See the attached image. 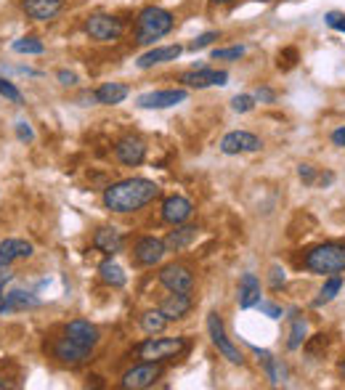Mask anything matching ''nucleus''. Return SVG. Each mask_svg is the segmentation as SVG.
Here are the masks:
<instances>
[{"label": "nucleus", "instance_id": "obj_1", "mask_svg": "<svg viewBox=\"0 0 345 390\" xmlns=\"http://www.w3.org/2000/svg\"><path fill=\"white\" fill-rule=\"evenodd\" d=\"M160 197V186L149 178H125L104 189V204L112 213H136Z\"/></svg>", "mask_w": 345, "mask_h": 390}, {"label": "nucleus", "instance_id": "obj_2", "mask_svg": "<svg viewBox=\"0 0 345 390\" xmlns=\"http://www.w3.org/2000/svg\"><path fill=\"white\" fill-rule=\"evenodd\" d=\"M176 27V16L160 8V6H146L136 19V43L141 46H152L154 40L170 35V29Z\"/></svg>", "mask_w": 345, "mask_h": 390}, {"label": "nucleus", "instance_id": "obj_3", "mask_svg": "<svg viewBox=\"0 0 345 390\" xmlns=\"http://www.w3.org/2000/svg\"><path fill=\"white\" fill-rule=\"evenodd\" d=\"M306 268L311 274L319 277H332V274H343L345 271V244L340 242H327L314 250L306 252Z\"/></svg>", "mask_w": 345, "mask_h": 390}, {"label": "nucleus", "instance_id": "obj_4", "mask_svg": "<svg viewBox=\"0 0 345 390\" xmlns=\"http://www.w3.org/2000/svg\"><path fill=\"white\" fill-rule=\"evenodd\" d=\"M186 351V340L183 337H146L136 348V356L143 358V361H165V358H173V356H181Z\"/></svg>", "mask_w": 345, "mask_h": 390}, {"label": "nucleus", "instance_id": "obj_5", "mask_svg": "<svg viewBox=\"0 0 345 390\" xmlns=\"http://www.w3.org/2000/svg\"><path fill=\"white\" fill-rule=\"evenodd\" d=\"M207 335H210V342L218 348V353L226 358V361H231V364L242 366L244 364V356L239 353V348L234 345V342L226 337V327H223V319H220V314H207Z\"/></svg>", "mask_w": 345, "mask_h": 390}, {"label": "nucleus", "instance_id": "obj_6", "mask_svg": "<svg viewBox=\"0 0 345 390\" xmlns=\"http://www.w3.org/2000/svg\"><path fill=\"white\" fill-rule=\"evenodd\" d=\"M85 32L90 40H99V43H115L122 38V22L117 16L109 13H90L85 19Z\"/></svg>", "mask_w": 345, "mask_h": 390}, {"label": "nucleus", "instance_id": "obj_7", "mask_svg": "<svg viewBox=\"0 0 345 390\" xmlns=\"http://www.w3.org/2000/svg\"><path fill=\"white\" fill-rule=\"evenodd\" d=\"M160 377H162V366H160V361H141V364L130 366L128 372L122 375V379H120V388H125V390L152 388Z\"/></svg>", "mask_w": 345, "mask_h": 390}, {"label": "nucleus", "instance_id": "obj_8", "mask_svg": "<svg viewBox=\"0 0 345 390\" xmlns=\"http://www.w3.org/2000/svg\"><path fill=\"white\" fill-rule=\"evenodd\" d=\"M51 353H53V358H56L59 364L80 366V364H85V361L90 358L93 348H88V345H80V342L72 340L69 335H62V337H56V340H53Z\"/></svg>", "mask_w": 345, "mask_h": 390}, {"label": "nucleus", "instance_id": "obj_9", "mask_svg": "<svg viewBox=\"0 0 345 390\" xmlns=\"http://www.w3.org/2000/svg\"><path fill=\"white\" fill-rule=\"evenodd\" d=\"M160 284L170 292H192L194 290V274L189 265L183 263H167L160 268Z\"/></svg>", "mask_w": 345, "mask_h": 390}, {"label": "nucleus", "instance_id": "obj_10", "mask_svg": "<svg viewBox=\"0 0 345 390\" xmlns=\"http://www.w3.org/2000/svg\"><path fill=\"white\" fill-rule=\"evenodd\" d=\"M178 83H183L186 88H210V85H226L229 83V72L223 69H210V67H199V69H189L178 77Z\"/></svg>", "mask_w": 345, "mask_h": 390}, {"label": "nucleus", "instance_id": "obj_11", "mask_svg": "<svg viewBox=\"0 0 345 390\" xmlns=\"http://www.w3.org/2000/svg\"><path fill=\"white\" fill-rule=\"evenodd\" d=\"M263 149V141L258 139L255 133L250 130H231L220 139V151L223 154H247V151H260Z\"/></svg>", "mask_w": 345, "mask_h": 390}, {"label": "nucleus", "instance_id": "obj_12", "mask_svg": "<svg viewBox=\"0 0 345 390\" xmlns=\"http://www.w3.org/2000/svg\"><path fill=\"white\" fill-rule=\"evenodd\" d=\"M167 255V244L165 239H157V237H143V239L136 242L133 247V258L139 265H157L162 263V258Z\"/></svg>", "mask_w": 345, "mask_h": 390}, {"label": "nucleus", "instance_id": "obj_13", "mask_svg": "<svg viewBox=\"0 0 345 390\" xmlns=\"http://www.w3.org/2000/svg\"><path fill=\"white\" fill-rule=\"evenodd\" d=\"M186 90L183 88H167V90H152V93H143L139 96L141 109H167V106H176V104H183L186 101Z\"/></svg>", "mask_w": 345, "mask_h": 390}, {"label": "nucleus", "instance_id": "obj_14", "mask_svg": "<svg viewBox=\"0 0 345 390\" xmlns=\"http://www.w3.org/2000/svg\"><path fill=\"white\" fill-rule=\"evenodd\" d=\"M115 157L120 165H125V167H136L146 160V144L136 136H125V139H120L115 144Z\"/></svg>", "mask_w": 345, "mask_h": 390}, {"label": "nucleus", "instance_id": "obj_15", "mask_svg": "<svg viewBox=\"0 0 345 390\" xmlns=\"http://www.w3.org/2000/svg\"><path fill=\"white\" fill-rule=\"evenodd\" d=\"M192 215H194V204L186 200V197L173 194V197H167V200L162 202V221L170 223V226H181V223H186Z\"/></svg>", "mask_w": 345, "mask_h": 390}, {"label": "nucleus", "instance_id": "obj_16", "mask_svg": "<svg viewBox=\"0 0 345 390\" xmlns=\"http://www.w3.org/2000/svg\"><path fill=\"white\" fill-rule=\"evenodd\" d=\"M64 8V0H22V11L35 22H51Z\"/></svg>", "mask_w": 345, "mask_h": 390}, {"label": "nucleus", "instance_id": "obj_17", "mask_svg": "<svg viewBox=\"0 0 345 390\" xmlns=\"http://www.w3.org/2000/svg\"><path fill=\"white\" fill-rule=\"evenodd\" d=\"M194 300L189 298V292H173V295H167L165 300L160 302V311L165 316L167 321H178L183 316L192 311Z\"/></svg>", "mask_w": 345, "mask_h": 390}, {"label": "nucleus", "instance_id": "obj_18", "mask_svg": "<svg viewBox=\"0 0 345 390\" xmlns=\"http://www.w3.org/2000/svg\"><path fill=\"white\" fill-rule=\"evenodd\" d=\"M122 244H125V239H122V234L115 226H101L93 234V247L104 252V255H117L122 250Z\"/></svg>", "mask_w": 345, "mask_h": 390}, {"label": "nucleus", "instance_id": "obj_19", "mask_svg": "<svg viewBox=\"0 0 345 390\" xmlns=\"http://www.w3.org/2000/svg\"><path fill=\"white\" fill-rule=\"evenodd\" d=\"M64 335H69V337L77 340L80 345H88V348H96V342H99V329L93 327L90 321H85V319L69 321L64 327Z\"/></svg>", "mask_w": 345, "mask_h": 390}, {"label": "nucleus", "instance_id": "obj_20", "mask_svg": "<svg viewBox=\"0 0 345 390\" xmlns=\"http://www.w3.org/2000/svg\"><path fill=\"white\" fill-rule=\"evenodd\" d=\"M183 48L181 46H162V48H152L146 50L143 56H139V67L141 69H149V67H157V64H165V62H176Z\"/></svg>", "mask_w": 345, "mask_h": 390}, {"label": "nucleus", "instance_id": "obj_21", "mask_svg": "<svg viewBox=\"0 0 345 390\" xmlns=\"http://www.w3.org/2000/svg\"><path fill=\"white\" fill-rule=\"evenodd\" d=\"M93 93H96V104L115 106V104H122V101L128 99L130 88L125 85V83H101Z\"/></svg>", "mask_w": 345, "mask_h": 390}, {"label": "nucleus", "instance_id": "obj_22", "mask_svg": "<svg viewBox=\"0 0 345 390\" xmlns=\"http://www.w3.org/2000/svg\"><path fill=\"white\" fill-rule=\"evenodd\" d=\"M239 308H255L260 302V281L255 274H242L239 279Z\"/></svg>", "mask_w": 345, "mask_h": 390}, {"label": "nucleus", "instance_id": "obj_23", "mask_svg": "<svg viewBox=\"0 0 345 390\" xmlns=\"http://www.w3.org/2000/svg\"><path fill=\"white\" fill-rule=\"evenodd\" d=\"M35 252L32 242L27 239H3L0 242V260L6 263H13V260H24Z\"/></svg>", "mask_w": 345, "mask_h": 390}, {"label": "nucleus", "instance_id": "obj_24", "mask_svg": "<svg viewBox=\"0 0 345 390\" xmlns=\"http://www.w3.org/2000/svg\"><path fill=\"white\" fill-rule=\"evenodd\" d=\"M197 234H199V228L197 226H186V223H181V226H176V231H170V234H167V239H165L167 250H173V252L186 250V247L197 239Z\"/></svg>", "mask_w": 345, "mask_h": 390}, {"label": "nucleus", "instance_id": "obj_25", "mask_svg": "<svg viewBox=\"0 0 345 390\" xmlns=\"http://www.w3.org/2000/svg\"><path fill=\"white\" fill-rule=\"evenodd\" d=\"M40 298L32 292L24 290H11L8 292V302H6V314H19V311H29V308H38Z\"/></svg>", "mask_w": 345, "mask_h": 390}, {"label": "nucleus", "instance_id": "obj_26", "mask_svg": "<svg viewBox=\"0 0 345 390\" xmlns=\"http://www.w3.org/2000/svg\"><path fill=\"white\" fill-rule=\"evenodd\" d=\"M99 277H101V281L104 284H109V287H125V281H128L125 271H122L115 260H104V263L99 265Z\"/></svg>", "mask_w": 345, "mask_h": 390}, {"label": "nucleus", "instance_id": "obj_27", "mask_svg": "<svg viewBox=\"0 0 345 390\" xmlns=\"http://www.w3.org/2000/svg\"><path fill=\"white\" fill-rule=\"evenodd\" d=\"M167 327V319L162 316V311L157 308V311H146V314L141 316V329L146 332V335H162Z\"/></svg>", "mask_w": 345, "mask_h": 390}, {"label": "nucleus", "instance_id": "obj_28", "mask_svg": "<svg viewBox=\"0 0 345 390\" xmlns=\"http://www.w3.org/2000/svg\"><path fill=\"white\" fill-rule=\"evenodd\" d=\"M340 290H343V277H340V274H332V277L324 281V287H321L319 298L314 300V305H316V308H321L324 302L335 300V295H337Z\"/></svg>", "mask_w": 345, "mask_h": 390}, {"label": "nucleus", "instance_id": "obj_29", "mask_svg": "<svg viewBox=\"0 0 345 390\" xmlns=\"http://www.w3.org/2000/svg\"><path fill=\"white\" fill-rule=\"evenodd\" d=\"M306 335H308V321L303 316H297L293 321V329H290V337H287V348H290V351H297V348L306 342Z\"/></svg>", "mask_w": 345, "mask_h": 390}, {"label": "nucleus", "instance_id": "obj_30", "mask_svg": "<svg viewBox=\"0 0 345 390\" xmlns=\"http://www.w3.org/2000/svg\"><path fill=\"white\" fill-rule=\"evenodd\" d=\"M16 53H27V56H40L43 50H45V46H43V40L38 38H19V40H13V46H11Z\"/></svg>", "mask_w": 345, "mask_h": 390}, {"label": "nucleus", "instance_id": "obj_31", "mask_svg": "<svg viewBox=\"0 0 345 390\" xmlns=\"http://www.w3.org/2000/svg\"><path fill=\"white\" fill-rule=\"evenodd\" d=\"M263 366H266V375H269L271 385H279L281 379H284V369H281L279 361L271 353H263Z\"/></svg>", "mask_w": 345, "mask_h": 390}, {"label": "nucleus", "instance_id": "obj_32", "mask_svg": "<svg viewBox=\"0 0 345 390\" xmlns=\"http://www.w3.org/2000/svg\"><path fill=\"white\" fill-rule=\"evenodd\" d=\"M244 56V46H231V48H216L213 59L216 62H239Z\"/></svg>", "mask_w": 345, "mask_h": 390}, {"label": "nucleus", "instance_id": "obj_33", "mask_svg": "<svg viewBox=\"0 0 345 390\" xmlns=\"http://www.w3.org/2000/svg\"><path fill=\"white\" fill-rule=\"evenodd\" d=\"M231 109L237 114H247L255 109V96H250V93H239V96H234L231 99Z\"/></svg>", "mask_w": 345, "mask_h": 390}, {"label": "nucleus", "instance_id": "obj_34", "mask_svg": "<svg viewBox=\"0 0 345 390\" xmlns=\"http://www.w3.org/2000/svg\"><path fill=\"white\" fill-rule=\"evenodd\" d=\"M0 96L13 101V104H22V93H19V88H16L13 83H8L6 77H0Z\"/></svg>", "mask_w": 345, "mask_h": 390}, {"label": "nucleus", "instance_id": "obj_35", "mask_svg": "<svg viewBox=\"0 0 345 390\" xmlns=\"http://www.w3.org/2000/svg\"><path fill=\"white\" fill-rule=\"evenodd\" d=\"M218 38H220L218 32H202L199 38H194L192 43H189V50H194V53H197V50H202V48H207V46H213Z\"/></svg>", "mask_w": 345, "mask_h": 390}, {"label": "nucleus", "instance_id": "obj_36", "mask_svg": "<svg viewBox=\"0 0 345 390\" xmlns=\"http://www.w3.org/2000/svg\"><path fill=\"white\" fill-rule=\"evenodd\" d=\"M284 281H287V271H284L281 265H271V277H269L271 290H279V287H284Z\"/></svg>", "mask_w": 345, "mask_h": 390}, {"label": "nucleus", "instance_id": "obj_37", "mask_svg": "<svg viewBox=\"0 0 345 390\" xmlns=\"http://www.w3.org/2000/svg\"><path fill=\"white\" fill-rule=\"evenodd\" d=\"M324 22H327V27H332V29H340V32H345V13L330 11L327 16H324Z\"/></svg>", "mask_w": 345, "mask_h": 390}, {"label": "nucleus", "instance_id": "obj_38", "mask_svg": "<svg viewBox=\"0 0 345 390\" xmlns=\"http://www.w3.org/2000/svg\"><path fill=\"white\" fill-rule=\"evenodd\" d=\"M16 136H19V141L22 144H29V141L35 139V133H32V127H29V123H16Z\"/></svg>", "mask_w": 345, "mask_h": 390}, {"label": "nucleus", "instance_id": "obj_39", "mask_svg": "<svg viewBox=\"0 0 345 390\" xmlns=\"http://www.w3.org/2000/svg\"><path fill=\"white\" fill-rule=\"evenodd\" d=\"M258 308L263 311V314L269 316V319H281V308L276 305V302H266V300H260L258 302Z\"/></svg>", "mask_w": 345, "mask_h": 390}, {"label": "nucleus", "instance_id": "obj_40", "mask_svg": "<svg viewBox=\"0 0 345 390\" xmlns=\"http://www.w3.org/2000/svg\"><path fill=\"white\" fill-rule=\"evenodd\" d=\"M11 279H13L11 263H6V260H0V287H6V284H8Z\"/></svg>", "mask_w": 345, "mask_h": 390}, {"label": "nucleus", "instance_id": "obj_41", "mask_svg": "<svg viewBox=\"0 0 345 390\" xmlns=\"http://www.w3.org/2000/svg\"><path fill=\"white\" fill-rule=\"evenodd\" d=\"M297 176H300V181H306V183H314V181H316V173H314L311 165H300V167H297Z\"/></svg>", "mask_w": 345, "mask_h": 390}, {"label": "nucleus", "instance_id": "obj_42", "mask_svg": "<svg viewBox=\"0 0 345 390\" xmlns=\"http://www.w3.org/2000/svg\"><path fill=\"white\" fill-rule=\"evenodd\" d=\"M274 99H276V93L271 88H258L255 90V101H263V104H274Z\"/></svg>", "mask_w": 345, "mask_h": 390}, {"label": "nucleus", "instance_id": "obj_43", "mask_svg": "<svg viewBox=\"0 0 345 390\" xmlns=\"http://www.w3.org/2000/svg\"><path fill=\"white\" fill-rule=\"evenodd\" d=\"M59 83H62V85H66V88H69V85H77V75L75 72H66V69H62V72H59Z\"/></svg>", "mask_w": 345, "mask_h": 390}, {"label": "nucleus", "instance_id": "obj_44", "mask_svg": "<svg viewBox=\"0 0 345 390\" xmlns=\"http://www.w3.org/2000/svg\"><path fill=\"white\" fill-rule=\"evenodd\" d=\"M332 144H335V146H345V125H340L332 133Z\"/></svg>", "mask_w": 345, "mask_h": 390}, {"label": "nucleus", "instance_id": "obj_45", "mask_svg": "<svg viewBox=\"0 0 345 390\" xmlns=\"http://www.w3.org/2000/svg\"><path fill=\"white\" fill-rule=\"evenodd\" d=\"M6 302H8V292L0 287V314H6Z\"/></svg>", "mask_w": 345, "mask_h": 390}, {"label": "nucleus", "instance_id": "obj_46", "mask_svg": "<svg viewBox=\"0 0 345 390\" xmlns=\"http://www.w3.org/2000/svg\"><path fill=\"white\" fill-rule=\"evenodd\" d=\"M216 6H226V3H234V0H213Z\"/></svg>", "mask_w": 345, "mask_h": 390}, {"label": "nucleus", "instance_id": "obj_47", "mask_svg": "<svg viewBox=\"0 0 345 390\" xmlns=\"http://www.w3.org/2000/svg\"><path fill=\"white\" fill-rule=\"evenodd\" d=\"M8 388V382H6V377H0V390H6Z\"/></svg>", "mask_w": 345, "mask_h": 390}, {"label": "nucleus", "instance_id": "obj_48", "mask_svg": "<svg viewBox=\"0 0 345 390\" xmlns=\"http://www.w3.org/2000/svg\"><path fill=\"white\" fill-rule=\"evenodd\" d=\"M340 375H343V379H345V361L340 364Z\"/></svg>", "mask_w": 345, "mask_h": 390}, {"label": "nucleus", "instance_id": "obj_49", "mask_svg": "<svg viewBox=\"0 0 345 390\" xmlns=\"http://www.w3.org/2000/svg\"><path fill=\"white\" fill-rule=\"evenodd\" d=\"M260 3H271V0H260Z\"/></svg>", "mask_w": 345, "mask_h": 390}]
</instances>
